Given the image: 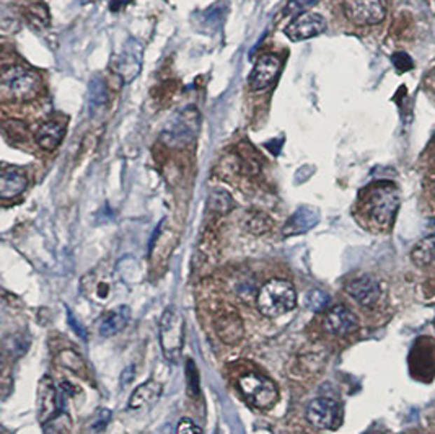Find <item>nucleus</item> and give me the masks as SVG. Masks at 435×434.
<instances>
[{"label": "nucleus", "mask_w": 435, "mask_h": 434, "mask_svg": "<svg viewBox=\"0 0 435 434\" xmlns=\"http://www.w3.org/2000/svg\"><path fill=\"white\" fill-rule=\"evenodd\" d=\"M362 208L370 221L380 227H389L399 208L398 188L389 182L372 184L364 194Z\"/></svg>", "instance_id": "1"}, {"label": "nucleus", "mask_w": 435, "mask_h": 434, "mask_svg": "<svg viewBox=\"0 0 435 434\" xmlns=\"http://www.w3.org/2000/svg\"><path fill=\"white\" fill-rule=\"evenodd\" d=\"M392 61H393L394 69H396V71H398L399 74L408 72V71H413V69H414L413 57L409 56L408 53H404V51L394 53L393 56H392Z\"/></svg>", "instance_id": "29"}, {"label": "nucleus", "mask_w": 435, "mask_h": 434, "mask_svg": "<svg viewBox=\"0 0 435 434\" xmlns=\"http://www.w3.org/2000/svg\"><path fill=\"white\" fill-rule=\"evenodd\" d=\"M109 420H111V412L108 408H98L92 418V428L95 431H102L108 426Z\"/></svg>", "instance_id": "30"}, {"label": "nucleus", "mask_w": 435, "mask_h": 434, "mask_svg": "<svg viewBox=\"0 0 435 434\" xmlns=\"http://www.w3.org/2000/svg\"><path fill=\"white\" fill-rule=\"evenodd\" d=\"M307 420L318 430H336L341 425V408L331 398H317L308 403Z\"/></svg>", "instance_id": "10"}, {"label": "nucleus", "mask_w": 435, "mask_h": 434, "mask_svg": "<svg viewBox=\"0 0 435 434\" xmlns=\"http://www.w3.org/2000/svg\"><path fill=\"white\" fill-rule=\"evenodd\" d=\"M199 118L198 108L186 107L174 114V116L167 123V126L162 131L163 142L170 147L181 149L191 144L198 136L199 131Z\"/></svg>", "instance_id": "4"}, {"label": "nucleus", "mask_w": 435, "mask_h": 434, "mask_svg": "<svg viewBox=\"0 0 435 434\" xmlns=\"http://www.w3.org/2000/svg\"><path fill=\"white\" fill-rule=\"evenodd\" d=\"M57 415V395L51 377L44 376L38 386V418L46 425Z\"/></svg>", "instance_id": "14"}, {"label": "nucleus", "mask_w": 435, "mask_h": 434, "mask_svg": "<svg viewBox=\"0 0 435 434\" xmlns=\"http://www.w3.org/2000/svg\"><path fill=\"white\" fill-rule=\"evenodd\" d=\"M305 306L312 312H323L329 307V296L322 289H312L305 296Z\"/></svg>", "instance_id": "23"}, {"label": "nucleus", "mask_w": 435, "mask_h": 434, "mask_svg": "<svg viewBox=\"0 0 435 434\" xmlns=\"http://www.w3.org/2000/svg\"><path fill=\"white\" fill-rule=\"evenodd\" d=\"M319 2V0H289V4L286 5V8H284V15H300V13H305V10H308L310 7H313V5H317Z\"/></svg>", "instance_id": "28"}, {"label": "nucleus", "mask_w": 435, "mask_h": 434, "mask_svg": "<svg viewBox=\"0 0 435 434\" xmlns=\"http://www.w3.org/2000/svg\"><path fill=\"white\" fill-rule=\"evenodd\" d=\"M142 67V46L136 39H129L111 62V69L124 83L132 82Z\"/></svg>", "instance_id": "8"}, {"label": "nucleus", "mask_w": 435, "mask_h": 434, "mask_svg": "<svg viewBox=\"0 0 435 434\" xmlns=\"http://www.w3.org/2000/svg\"><path fill=\"white\" fill-rule=\"evenodd\" d=\"M69 322H71V325L74 327V330H75V333H77V335H80V337H83L85 338V330L80 325H77V323H75V318H74V316L71 312H69Z\"/></svg>", "instance_id": "33"}, {"label": "nucleus", "mask_w": 435, "mask_h": 434, "mask_svg": "<svg viewBox=\"0 0 435 434\" xmlns=\"http://www.w3.org/2000/svg\"><path fill=\"white\" fill-rule=\"evenodd\" d=\"M38 74L20 66H8L0 74V92L5 102H28L39 92Z\"/></svg>", "instance_id": "2"}, {"label": "nucleus", "mask_w": 435, "mask_h": 434, "mask_svg": "<svg viewBox=\"0 0 435 434\" xmlns=\"http://www.w3.org/2000/svg\"><path fill=\"white\" fill-rule=\"evenodd\" d=\"M28 18L29 22H32L34 27H48L49 25V13H48V8L44 7L43 4H36V5H32V7L28 8Z\"/></svg>", "instance_id": "27"}, {"label": "nucleus", "mask_w": 435, "mask_h": 434, "mask_svg": "<svg viewBox=\"0 0 435 434\" xmlns=\"http://www.w3.org/2000/svg\"><path fill=\"white\" fill-rule=\"evenodd\" d=\"M411 260L417 266H427L435 260V236H429L416 243L411 252Z\"/></svg>", "instance_id": "21"}, {"label": "nucleus", "mask_w": 435, "mask_h": 434, "mask_svg": "<svg viewBox=\"0 0 435 434\" xmlns=\"http://www.w3.org/2000/svg\"><path fill=\"white\" fill-rule=\"evenodd\" d=\"M232 206H233L232 198H230L228 193L222 191V189H216V191H212L211 198H209V208L216 212L227 214L230 209H232Z\"/></svg>", "instance_id": "24"}, {"label": "nucleus", "mask_w": 435, "mask_h": 434, "mask_svg": "<svg viewBox=\"0 0 435 434\" xmlns=\"http://www.w3.org/2000/svg\"><path fill=\"white\" fill-rule=\"evenodd\" d=\"M238 387L244 398L259 410H268L276 405L277 387L268 377L259 376V374H248L240 379Z\"/></svg>", "instance_id": "6"}, {"label": "nucleus", "mask_w": 435, "mask_h": 434, "mask_svg": "<svg viewBox=\"0 0 435 434\" xmlns=\"http://www.w3.org/2000/svg\"><path fill=\"white\" fill-rule=\"evenodd\" d=\"M282 146H284L282 139H276V141H268L266 142V147L269 149V152L274 154V156H279V154H281Z\"/></svg>", "instance_id": "32"}, {"label": "nucleus", "mask_w": 435, "mask_h": 434, "mask_svg": "<svg viewBox=\"0 0 435 434\" xmlns=\"http://www.w3.org/2000/svg\"><path fill=\"white\" fill-rule=\"evenodd\" d=\"M87 2H97V0H83V4H87Z\"/></svg>", "instance_id": "35"}, {"label": "nucleus", "mask_w": 435, "mask_h": 434, "mask_svg": "<svg viewBox=\"0 0 435 434\" xmlns=\"http://www.w3.org/2000/svg\"><path fill=\"white\" fill-rule=\"evenodd\" d=\"M160 346L170 362H178L184 346V318L174 307H170L160 318Z\"/></svg>", "instance_id": "5"}, {"label": "nucleus", "mask_w": 435, "mask_h": 434, "mask_svg": "<svg viewBox=\"0 0 435 434\" xmlns=\"http://www.w3.org/2000/svg\"><path fill=\"white\" fill-rule=\"evenodd\" d=\"M64 134L66 131H64L61 124H57L56 121H48L38 128L34 139H36L38 146L44 151H54L61 144Z\"/></svg>", "instance_id": "20"}, {"label": "nucleus", "mask_w": 435, "mask_h": 434, "mask_svg": "<svg viewBox=\"0 0 435 434\" xmlns=\"http://www.w3.org/2000/svg\"><path fill=\"white\" fill-rule=\"evenodd\" d=\"M324 328L334 337L351 335L359 328V320L356 313L349 311L346 306H334L326 313L324 318Z\"/></svg>", "instance_id": "12"}, {"label": "nucleus", "mask_w": 435, "mask_h": 434, "mask_svg": "<svg viewBox=\"0 0 435 434\" xmlns=\"http://www.w3.org/2000/svg\"><path fill=\"white\" fill-rule=\"evenodd\" d=\"M216 330L220 340L227 345H235L244 335V327L242 318L237 312H223L216 318Z\"/></svg>", "instance_id": "16"}, {"label": "nucleus", "mask_w": 435, "mask_h": 434, "mask_svg": "<svg viewBox=\"0 0 435 434\" xmlns=\"http://www.w3.org/2000/svg\"><path fill=\"white\" fill-rule=\"evenodd\" d=\"M319 221V212L315 208L302 206L295 211L292 216L289 217L286 226L282 229L284 237H294L300 236V233L308 232L310 229H313Z\"/></svg>", "instance_id": "15"}, {"label": "nucleus", "mask_w": 435, "mask_h": 434, "mask_svg": "<svg viewBox=\"0 0 435 434\" xmlns=\"http://www.w3.org/2000/svg\"><path fill=\"white\" fill-rule=\"evenodd\" d=\"M129 320H131V308L127 306H119L113 311L104 313V317L99 322V335L104 338L114 337L116 333L123 332L127 327Z\"/></svg>", "instance_id": "17"}, {"label": "nucleus", "mask_w": 435, "mask_h": 434, "mask_svg": "<svg viewBox=\"0 0 435 434\" xmlns=\"http://www.w3.org/2000/svg\"><path fill=\"white\" fill-rule=\"evenodd\" d=\"M57 362L61 364L62 367L71 369V371H74V372H82L85 369L83 359L80 358V354L72 351V349H67V351L59 353Z\"/></svg>", "instance_id": "26"}, {"label": "nucleus", "mask_w": 435, "mask_h": 434, "mask_svg": "<svg viewBox=\"0 0 435 434\" xmlns=\"http://www.w3.org/2000/svg\"><path fill=\"white\" fill-rule=\"evenodd\" d=\"M108 95H106V87H104V82L99 77H95L92 82H90V104L93 108H99L106 103Z\"/></svg>", "instance_id": "25"}, {"label": "nucleus", "mask_w": 435, "mask_h": 434, "mask_svg": "<svg viewBox=\"0 0 435 434\" xmlns=\"http://www.w3.org/2000/svg\"><path fill=\"white\" fill-rule=\"evenodd\" d=\"M132 379H134V366L127 367L126 371H124V374H123V384H124V386H126V384L129 381H132Z\"/></svg>", "instance_id": "34"}, {"label": "nucleus", "mask_w": 435, "mask_h": 434, "mask_svg": "<svg viewBox=\"0 0 435 434\" xmlns=\"http://www.w3.org/2000/svg\"><path fill=\"white\" fill-rule=\"evenodd\" d=\"M282 69V62L276 54H263L254 64L251 74H249V88L254 92L268 88L276 81Z\"/></svg>", "instance_id": "11"}, {"label": "nucleus", "mask_w": 435, "mask_h": 434, "mask_svg": "<svg viewBox=\"0 0 435 434\" xmlns=\"http://www.w3.org/2000/svg\"><path fill=\"white\" fill-rule=\"evenodd\" d=\"M247 229L251 233H254V236H263V233L271 231L272 221L264 212H253L247 219Z\"/></svg>", "instance_id": "22"}, {"label": "nucleus", "mask_w": 435, "mask_h": 434, "mask_svg": "<svg viewBox=\"0 0 435 434\" xmlns=\"http://www.w3.org/2000/svg\"><path fill=\"white\" fill-rule=\"evenodd\" d=\"M28 187V178L17 168H5L0 173V198L12 199L22 194Z\"/></svg>", "instance_id": "18"}, {"label": "nucleus", "mask_w": 435, "mask_h": 434, "mask_svg": "<svg viewBox=\"0 0 435 434\" xmlns=\"http://www.w3.org/2000/svg\"><path fill=\"white\" fill-rule=\"evenodd\" d=\"M326 18L315 12H305L295 17L284 29L290 41H305L326 32Z\"/></svg>", "instance_id": "9"}, {"label": "nucleus", "mask_w": 435, "mask_h": 434, "mask_svg": "<svg viewBox=\"0 0 435 434\" xmlns=\"http://www.w3.org/2000/svg\"><path fill=\"white\" fill-rule=\"evenodd\" d=\"M344 15L357 27H372L385 20L387 10L382 0H344Z\"/></svg>", "instance_id": "7"}, {"label": "nucleus", "mask_w": 435, "mask_h": 434, "mask_svg": "<svg viewBox=\"0 0 435 434\" xmlns=\"http://www.w3.org/2000/svg\"><path fill=\"white\" fill-rule=\"evenodd\" d=\"M346 291L354 301L365 307H372L373 304L378 302L380 296H382V289L375 278L372 276H361L352 279L346 286Z\"/></svg>", "instance_id": "13"}, {"label": "nucleus", "mask_w": 435, "mask_h": 434, "mask_svg": "<svg viewBox=\"0 0 435 434\" xmlns=\"http://www.w3.org/2000/svg\"><path fill=\"white\" fill-rule=\"evenodd\" d=\"M297 306V291L286 279H271L258 294V307L263 316L279 317Z\"/></svg>", "instance_id": "3"}, {"label": "nucleus", "mask_w": 435, "mask_h": 434, "mask_svg": "<svg viewBox=\"0 0 435 434\" xmlns=\"http://www.w3.org/2000/svg\"><path fill=\"white\" fill-rule=\"evenodd\" d=\"M177 434H202V430L189 418H181L178 423Z\"/></svg>", "instance_id": "31"}, {"label": "nucleus", "mask_w": 435, "mask_h": 434, "mask_svg": "<svg viewBox=\"0 0 435 434\" xmlns=\"http://www.w3.org/2000/svg\"><path fill=\"white\" fill-rule=\"evenodd\" d=\"M163 392V386L157 381H147L142 386H139L136 391L132 392L131 398H129V408L131 410H141L149 405H153L158 400Z\"/></svg>", "instance_id": "19"}]
</instances>
